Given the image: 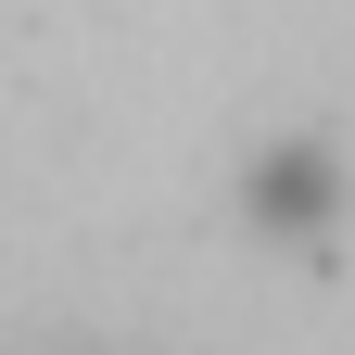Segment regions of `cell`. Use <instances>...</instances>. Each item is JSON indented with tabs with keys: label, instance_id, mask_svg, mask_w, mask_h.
Masks as SVG:
<instances>
[{
	"label": "cell",
	"instance_id": "cell-1",
	"mask_svg": "<svg viewBox=\"0 0 355 355\" xmlns=\"http://www.w3.org/2000/svg\"><path fill=\"white\" fill-rule=\"evenodd\" d=\"M254 216H266V229H318V216H330V153H266L254 165Z\"/></svg>",
	"mask_w": 355,
	"mask_h": 355
}]
</instances>
